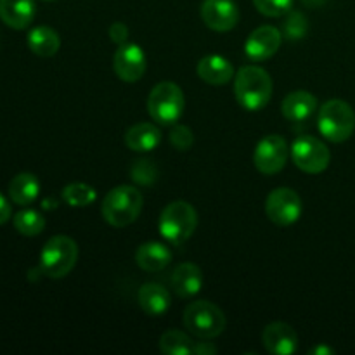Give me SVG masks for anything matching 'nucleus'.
I'll use <instances>...</instances> for the list:
<instances>
[{
  "mask_svg": "<svg viewBox=\"0 0 355 355\" xmlns=\"http://www.w3.org/2000/svg\"><path fill=\"white\" fill-rule=\"evenodd\" d=\"M35 0H0V19L12 30H24L35 19Z\"/></svg>",
  "mask_w": 355,
  "mask_h": 355,
  "instance_id": "obj_15",
  "label": "nucleus"
},
{
  "mask_svg": "<svg viewBox=\"0 0 355 355\" xmlns=\"http://www.w3.org/2000/svg\"><path fill=\"white\" fill-rule=\"evenodd\" d=\"M194 354L198 355H214L217 354V347L211 345L210 342H200V343H194Z\"/></svg>",
  "mask_w": 355,
  "mask_h": 355,
  "instance_id": "obj_32",
  "label": "nucleus"
},
{
  "mask_svg": "<svg viewBox=\"0 0 355 355\" xmlns=\"http://www.w3.org/2000/svg\"><path fill=\"white\" fill-rule=\"evenodd\" d=\"M333 352H335V350L329 349V347H315V349L311 350V354H318V355H321V354L329 355V354H333Z\"/></svg>",
  "mask_w": 355,
  "mask_h": 355,
  "instance_id": "obj_34",
  "label": "nucleus"
},
{
  "mask_svg": "<svg viewBox=\"0 0 355 355\" xmlns=\"http://www.w3.org/2000/svg\"><path fill=\"white\" fill-rule=\"evenodd\" d=\"M172 286L180 298H193L203 288V272L196 263H180L172 274Z\"/></svg>",
  "mask_w": 355,
  "mask_h": 355,
  "instance_id": "obj_18",
  "label": "nucleus"
},
{
  "mask_svg": "<svg viewBox=\"0 0 355 355\" xmlns=\"http://www.w3.org/2000/svg\"><path fill=\"white\" fill-rule=\"evenodd\" d=\"M291 159L305 173L324 172L331 162L328 146L312 135H300L291 144Z\"/></svg>",
  "mask_w": 355,
  "mask_h": 355,
  "instance_id": "obj_8",
  "label": "nucleus"
},
{
  "mask_svg": "<svg viewBox=\"0 0 355 355\" xmlns=\"http://www.w3.org/2000/svg\"><path fill=\"white\" fill-rule=\"evenodd\" d=\"M170 142L175 149H180V151H186L191 146L194 144V135L193 130L186 125H175L170 132Z\"/></svg>",
  "mask_w": 355,
  "mask_h": 355,
  "instance_id": "obj_30",
  "label": "nucleus"
},
{
  "mask_svg": "<svg viewBox=\"0 0 355 355\" xmlns=\"http://www.w3.org/2000/svg\"><path fill=\"white\" fill-rule=\"evenodd\" d=\"M9 218H10V205L9 201L0 194V225L6 224Z\"/></svg>",
  "mask_w": 355,
  "mask_h": 355,
  "instance_id": "obj_33",
  "label": "nucleus"
},
{
  "mask_svg": "<svg viewBox=\"0 0 355 355\" xmlns=\"http://www.w3.org/2000/svg\"><path fill=\"white\" fill-rule=\"evenodd\" d=\"M201 19L214 31H231L239 21V10L234 0H203Z\"/></svg>",
  "mask_w": 355,
  "mask_h": 355,
  "instance_id": "obj_13",
  "label": "nucleus"
},
{
  "mask_svg": "<svg viewBox=\"0 0 355 355\" xmlns=\"http://www.w3.org/2000/svg\"><path fill=\"white\" fill-rule=\"evenodd\" d=\"M142 210L141 191L132 186H118L106 194L103 201L104 220L113 227H127L137 220Z\"/></svg>",
  "mask_w": 355,
  "mask_h": 355,
  "instance_id": "obj_2",
  "label": "nucleus"
},
{
  "mask_svg": "<svg viewBox=\"0 0 355 355\" xmlns=\"http://www.w3.org/2000/svg\"><path fill=\"white\" fill-rule=\"evenodd\" d=\"M184 326L201 340H214L225 329V315L208 300H196L184 311Z\"/></svg>",
  "mask_w": 355,
  "mask_h": 355,
  "instance_id": "obj_7",
  "label": "nucleus"
},
{
  "mask_svg": "<svg viewBox=\"0 0 355 355\" xmlns=\"http://www.w3.org/2000/svg\"><path fill=\"white\" fill-rule=\"evenodd\" d=\"M290 156V148L284 137L281 135H266L262 141L257 144L253 162H255L257 170L263 175H274L284 168Z\"/></svg>",
  "mask_w": 355,
  "mask_h": 355,
  "instance_id": "obj_10",
  "label": "nucleus"
},
{
  "mask_svg": "<svg viewBox=\"0 0 355 355\" xmlns=\"http://www.w3.org/2000/svg\"><path fill=\"white\" fill-rule=\"evenodd\" d=\"M135 262L146 272H158L172 262V252L163 243H142L135 252Z\"/></svg>",
  "mask_w": 355,
  "mask_h": 355,
  "instance_id": "obj_19",
  "label": "nucleus"
},
{
  "mask_svg": "<svg viewBox=\"0 0 355 355\" xmlns=\"http://www.w3.org/2000/svg\"><path fill=\"white\" fill-rule=\"evenodd\" d=\"M262 343L270 354L291 355L298 350V336L286 322H270L262 331Z\"/></svg>",
  "mask_w": 355,
  "mask_h": 355,
  "instance_id": "obj_14",
  "label": "nucleus"
},
{
  "mask_svg": "<svg viewBox=\"0 0 355 355\" xmlns=\"http://www.w3.org/2000/svg\"><path fill=\"white\" fill-rule=\"evenodd\" d=\"M284 118L290 121H305L318 111V97L307 90H295L281 104Z\"/></svg>",
  "mask_w": 355,
  "mask_h": 355,
  "instance_id": "obj_16",
  "label": "nucleus"
},
{
  "mask_svg": "<svg viewBox=\"0 0 355 355\" xmlns=\"http://www.w3.org/2000/svg\"><path fill=\"white\" fill-rule=\"evenodd\" d=\"M78 260V246L68 236H54L40 252V270L51 279H61L73 270Z\"/></svg>",
  "mask_w": 355,
  "mask_h": 355,
  "instance_id": "obj_5",
  "label": "nucleus"
},
{
  "mask_svg": "<svg viewBox=\"0 0 355 355\" xmlns=\"http://www.w3.org/2000/svg\"><path fill=\"white\" fill-rule=\"evenodd\" d=\"M304 205L300 196L290 187H277L267 196L266 214L270 222L281 227L293 225L302 217Z\"/></svg>",
  "mask_w": 355,
  "mask_h": 355,
  "instance_id": "obj_9",
  "label": "nucleus"
},
{
  "mask_svg": "<svg viewBox=\"0 0 355 355\" xmlns=\"http://www.w3.org/2000/svg\"><path fill=\"white\" fill-rule=\"evenodd\" d=\"M281 40H283V35L276 26H270V24L260 26L250 33L245 44V54L253 62L267 61L279 51Z\"/></svg>",
  "mask_w": 355,
  "mask_h": 355,
  "instance_id": "obj_12",
  "label": "nucleus"
},
{
  "mask_svg": "<svg viewBox=\"0 0 355 355\" xmlns=\"http://www.w3.org/2000/svg\"><path fill=\"white\" fill-rule=\"evenodd\" d=\"M234 96L243 110H263L272 97V78L260 66H243L236 73Z\"/></svg>",
  "mask_w": 355,
  "mask_h": 355,
  "instance_id": "obj_1",
  "label": "nucleus"
},
{
  "mask_svg": "<svg viewBox=\"0 0 355 355\" xmlns=\"http://www.w3.org/2000/svg\"><path fill=\"white\" fill-rule=\"evenodd\" d=\"M162 142V130L153 123H137L125 134V144L137 153H148L156 149Z\"/></svg>",
  "mask_w": 355,
  "mask_h": 355,
  "instance_id": "obj_21",
  "label": "nucleus"
},
{
  "mask_svg": "<svg viewBox=\"0 0 355 355\" xmlns=\"http://www.w3.org/2000/svg\"><path fill=\"white\" fill-rule=\"evenodd\" d=\"M318 128L329 142H345L355 130V111L342 99H331L319 107Z\"/></svg>",
  "mask_w": 355,
  "mask_h": 355,
  "instance_id": "obj_3",
  "label": "nucleus"
},
{
  "mask_svg": "<svg viewBox=\"0 0 355 355\" xmlns=\"http://www.w3.org/2000/svg\"><path fill=\"white\" fill-rule=\"evenodd\" d=\"M28 47L38 58H52L61 47V38L52 28L37 26L28 33Z\"/></svg>",
  "mask_w": 355,
  "mask_h": 355,
  "instance_id": "obj_22",
  "label": "nucleus"
},
{
  "mask_svg": "<svg viewBox=\"0 0 355 355\" xmlns=\"http://www.w3.org/2000/svg\"><path fill=\"white\" fill-rule=\"evenodd\" d=\"M307 7H321L322 3H326V0H302Z\"/></svg>",
  "mask_w": 355,
  "mask_h": 355,
  "instance_id": "obj_35",
  "label": "nucleus"
},
{
  "mask_svg": "<svg viewBox=\"0 0 355 355\" xmlns=\"http://www.w3.org/2000/svg\"><path fill=\"white\" fill-rule=\"evenodd\" d=\"M132 179L134 182L141 184V186H149V184L155 182L158 179V168H156L155 163L151 159H137V162L132 165Z\"/></svg>",
  "mask_w": 355,
  "mask_h": 355,
  "instance_id": "obj_27",
  "label": "nucleus"
},
{
  "mask_svg": "<svg viewBox=\"0 0 355 355\" xmlns=\"http://www.w3.org/2000/svg\"><path fill=\"white\" fill-rule=\"evenodd\" d=\"M198 75L210 85H225L234 76V68L225 58L211 54L198 62Z\"/></svg>",
  "mask_w": 355,
  "mask_h": 355,
  "instance_id": "obj_20",
  "label": "nucleus"
},
{
  "mask_svg": "<svg viewBox=\"0 0 355 355\" xmlns=\"http://www.w3.org/2000/svg\"><path fill=\"white\" fill-rule=\"evenodd\" d=\"M110 37L114 44H118V45L125 44V42H127V37H128V28L125 26L123 23H113L110 28Z\"/></svg>",
  "mask_w": 355,
  "mask_h": 355,
  "instance_id": "obj_31",
  "label": "nucleus"
},
{
  "mask_svg": "<svg viewBox=\"0 0 355 355\" xmlns=\"http://www.w3.org/2000/svg\"><path fill=\"white\" fill-rule=\"evenodd\" d=\"M40 193V182L33 173H17L12 180L9 182V196L12 203L19 205V207H26V205L33 203Z\"/></svg>",
  "mask_w": 355,
  "mask_h": 355,
  "instance_id": "obj_23",
  "label": "nucleus"
},
{
  "mask_svg": "<svg viewBox=\"0 0 355 355\" xmlns=\"http://www.w3.org/2000/svg\"><path fill=\"white\" fill-rule=\"evenodd\" d=\"M114 73L120 80L128 83L139 82L148 68V59L144 51L137 44H121L113 59Z\"/></svg>",
  "mask_w": 355,
  "mask_h": 355,
  "instance_id": "obj_11",
  "label": "nucleus"
},
{
  "mask_svg": "<svg viewBox=\"0 0 355 355\" xmlns=\"http://www.w3.org/2000/svg\"><path fill=\"white\" fill-rule=\"evenodd\" d=\"M97 193L92 186L83 182H73L62 189V200L64 203H68L69 207H89L96 201Z\"/></svg>",
  "mask_w": 355,
  "mask_h": 355,
  "instance_id": "obj_26",
  "label": "nucleus"
},
{
  "mask_svg": "<svg viewBox=\"0 0 355 355\" xmlns=\"http://www.w3.org/2000/svg\"><path fill=\"white\" fill-rule=\"evenodd\" d=\"M45 2H54V0H45Z\"/></svg>",
  "mask_w": 355,
  "mask_h": 355,
  "instance_id": "obj_36",
  "label": "nucleus"
},
{
  "mask_svg": "<svg viewBox=\"0 0 355 355\" xmlns=\"http://www.w3.org/2000/svg\"><path fill=\"white\" fill-rule=\"evenodd\" d=\"M307 35V19L302 12H288L286 21H284V37L291 40H300Z\"/></svg>",
  "mask_w": 355,
  "mask_h": 355,
  "instance_id": "obj_28",
  "label": "nucleus"
},
{
  "mask_svg": "<svg viewBox=\"0 0 355 355\" xmlns=\"http://www.w3.org/2000/svg\"><path fill=\"white\" fill-rule=\"evenodd\" d=\"M184 94L177 83L159 82L149 92L148 113L156 123L175 125L184 111Z\"/></svg>",
  "mask_w": 355,
  "mask_h": 355,
  "instance_id": "obj_6",
  "label": "nucleus"
},
{
  "mask_svg": "<svg viewBox=\"0 0 355 355\" xmlns=\"http://www.w3.org/2000/svg\"><path fill=\"white\" fill-rule=\"evenodd\" d=\"M139 305L142 311L153 318H159L165 314L172 304V297H170L168 290L158 283H146L139 288L137 293Z\"/></svg>",
  "mask_w": 355,
  "mask_h": 355,
  "instance_id": "obj_17",
  "label": "nucleus"
},
{
  "mask_svg": "<svg viewBox=\"0 0 355 355\" xmlns=\"http://www.w3.org/2000/svg\"><path fill=\"white\" fill-rule=\"evenodd\" d=\"M198 225V214L187 201H172L165 207L159 217V234L170 245H182L194 234Z\"/></svg>",
  "mask_w": 355,
  "mask_h": 355,
  "instance_id": "obj_4",
  "label": "nucleus"
},
{
  "mask_svg": "<svg viewBox=\"0 0 355 355\" xmlns=\"http://www.w3.org/2000/svg\"><path fill=\"white\" fill-rule=\"evenodd\" d=\"M14 227L19 234L33 238L44 231L45 218L37 210H21L14 215Z\"/></svg>",
  "mask_w": 355,
  "mask_h": 355,
  "instance_id": "obj_25",
  "label": "nucleus"
},
{
  "mask_svg": "<svg viewBox=\"0 0 355 355\" xmlns=\"http://www.w3.org/2000/svg\"><path fill=\"white\" fill-rule=\"evenodd\" d=\"M159 350L166 355H189L194 354V343L186 333L170 329L159 338Z\"/></svg>",
  "mask_w": 355,
  "mask_h": 355,
  "instance_id": "obj_24",
  "label": "nucleus"
},
{
  "mask_svg": "<svg viewBox=\"0 0 355 355\" xmlns=\"http://www.w3.org/2000/svg\"><path fill=\"white\" fill-rule=\"evenodd\" d=\"M257 10L267 17L284 16L291 10L293 0H253Z\"/></svg>",
  "mask_w": 355,
  "mask_h": 355,
  "instance_id": "obj_29",
  "label": "nucleus"
}]
</instances>
